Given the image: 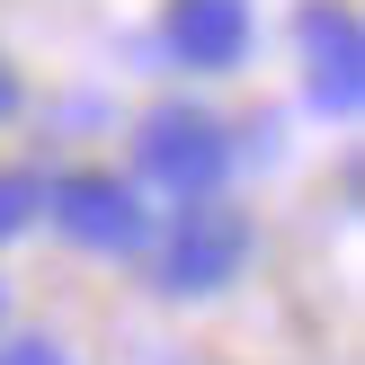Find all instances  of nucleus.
Masks as SVG:
<instances>
[{
	"mask_svg": "<svg viewBox=\"0 0 365 365\" xmlns=\"http://www.w3.org/2000/svg\"><path fill=\"white\" fill-rule=\"evenodd\" d=\"M27 223V187H18V178H0V232H18Z\"/></svg>",
	"mask_w": 365,
	"mask_h": 365,
	"instance_id": "423d86ee",
	"label": "nucleus"
},
{
	"mask_svg": "<svg viewBox=\"0 0 365 365\" xmlns=\"http://www.w3.org/2000/svg\"><path fill=\"white\" fill-rule=\"evenodd\" d=\"M241 250H250V223L232 205H205V196H196V205L178 214V232H170V267H160V277L187 285V294H205V285H223L232 267H241Z\"/></svg>",
	"mask_w": 365,
	"mask_h": 365,
	"instance_id": "f257e3e1",
	"label": "nucleus"
},
{
	"mask_svg": "<svg viewBox=\"0 0 365 365\" xmlns=\"http://www.w3.org/2000/svg\"><path fill=\"white\" fill-rule=\"evenodd\" d=\"M303 36H312V89H321V107L348 116L356 107V27H348V9H312Z\"/></svg>",
	"mask_w": 365,
	"mask_h": 365,
	"instance_id": "39448f33",
	"label": "nucleus"
},
{
	"mask_svg": "<svg viewBox=\"0 0 365 365\" xmlns=\"http://www.w3.org/2000/svg\"><path fill=\"white\" fill-rule=\"evenodd\" d=\"M170 45L187 63H232L250 45V0H178L170 9Z\"/></svg>",
	"mask_w": 365,
	"mask_h": 365,
	"instance_id": "20e7f679",
	"label": "nucleus"
},
{
	"mask_svg": "<svg viewBox=\"0 0 365 365\" xmlns=\"http://www.w3.org/2000/svg\"><path fill=\"white\" fill-rule=\"evenodd\" d=\"M9 98H18V89H9V71H0V107H9Z\"/></svg>",
	"mask_w": 365,
	"mask_h": 365,
	"instance_id": "6e6552de",
	"label": "nucleus"
},
{
	"mask_svg": "<svg viewBox=\"0 0 365 365\" xmlns=\"http://www.w3.org/2000/svg\"><path fill=\"white\" fill-rule=\"evenodd\" d=\"M53 214H63V232L89 241V250H134L143 241V205H134V187H116V178H81V187H63Z\"/></svg>",
	"mask_w": 365,
	"mask_h": 365,
	"instance_id": "7ed1b4c3",
	"label": "nucleus"
},
{
	"mask_svg": "<svg viewBox=\"0 0 365 365\" xmlns=\"http://www.w3.org/2000/svg\"><path fill=\"white\" fill-rule=\"evenodd\" d=\"M0 365H63V356H53L45 339H18V348H0Z\"/></svg>",
	"mask_w": 365,
	"mask_h": 365,
	"instance_id": "0eeeda50",
	"label": "nucleus"
},
{
	"mask_svg": "<svg viewBox=\"0 0 365 365\" xmlns=\"http://www.w3.org/2000/svg\"><path fill=\"white\" fill-rule=\"evenodd\" d=\"M143 170L170 178L178 196H214V178H223V134H214V116H152L143 125Z\"/></svg>",
	"mask_w": 365,
	"mask_h": 365,
	"instance_id": "f03ea898",
	"label": "nucleus"
}]
</instances>
